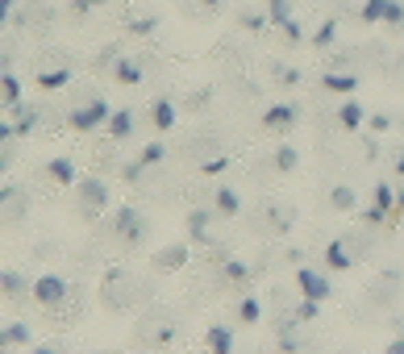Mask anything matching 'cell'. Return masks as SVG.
I'll return each instance as SVG.
<instances>
[{"mask_svg": "<svg viewBox=\"0 0 404 354\" xmlns=\"http://www.w3.org/2000/svg\"><path fill=\"white\" fill-rule=\"evenodd\" d=\"M329 205H333L338 213H355V205H359V196H355V188H350V184H338V188L329 192Z\"/></svg>", "mask_w": 404, "mask_h": 354, "instance_id": "2e32d148", "label": "cell"}, {"mask_svg": "<svg viewBox=\"0 0 404 354\" xmlns=\"http://www.w3.org/2000/svg\"><path fill=\"white\" fill-rule=\"evenodd\" d=\"M205 346L217 350V354H229V350H233V329H229V325H213V329L205 333Z\"/></svg>", "mask_w": 404, "mask_h": 354, "instance_id": "9a60e30c", "label": "cell"}, {"mask_svg": "<svg viewBox=\"0 0 404 354\" xmlns=\"http://www.w3.org/2000/svg\"><path fill=\"white\" fill-rule=\"evenodd\" d=\"M333 38H338V21H333V17H329V21H321V25L313 29V46H317V50L333 46Z\"/></svg>", "mask_w": 404, "mask_h": 354, "instance_id": "4316f807", "label": "cell"}, {"mask_svg": "<svg viewBox=\"0 0 404 354\" xmlns=\"http://www.w3.org/2000/svg\"><path fill=\"white\" fill-rule=\"evenodd\" d=\"M296 117H300L296 105H271V109L263 113V129H267V134H288V129L296 125Z\"/></svg>", "mask_w": 404, "mask_h": 354, "instance_id": "52a82bcc", "label": "cell"}, {"mask_svg": "<svg viewBox=\"0 0 404 354\" xmlns=\"http://www.w3.org/2000/svg\"><path fill=\"white\" fill-rule=\"evenodd\" d=\"M138 159H142L146 167H155V163H163V159H167V146H163V142H146Z\"/></svg>", "mask_w": 404, "mask_h": 354, "instance_id": "f546056e", "label": "cell"}, {"mask_svg": "<svg viewBox=\"0 0 404 354\" xmlns=\"http://www.w3.org/2000/svg\"><path fill=\"white\" fill-rule=\"evenodd\" d=\"M150 125H155L159 134H167V129H175L179 125V109H175V100H167V96H159V100H150Z\"/></svg>", "mask_w": 404, "mask_h": 354, "instance_id": "8992f818", "label": "cell"}, {"mask_svg": "<svg viewBox=\"0 0 404 354\" xmlns=\"http://www.w3.org/2000/svg\"><path fill=\"white\" fill-rule=\"evenodd\" d=\"M350 263H355L350 246H346L342 238H333V242L325 246V267H329V271H350Z\"/></svg>", "mask_w": 404, "mask_h": 354, "instance_id": "8fae6325", "label": "cell"}, {"mask_svg": "<svg viewBox=\"0 0 404 354\" xmlns=\"http://www.w3.org/2000/svg\"><path fill=\"white\" fill-rule=\"evenodd\" d=\"M155 29H159L155 17H134V21H129V34H138V38H150Z\"/></svg>", "mask_w": 404, "mask_h": 354, "instance_id": "d6a6232c", "label": "cell"}, {"mask_svg": "<svg viewBox=\"0 0 404 354\" xmlns=\"http://www.w3.org/2000/svg\"><path fill=\"white\" fill-rule=\"evenodd\" d=\"M396 171H400V175H404V155H400V159H396Z\"/></svg>", "mask_w": 404, "mask_h": 354, "instance_id": "ee69618b", "label": "cell"}, {"mask_svg": "<svg viewBox=\"0 0 404 354\" xmlns=\"http://www.w3.org/2000/svg\"><path fill=\"white\" fill-rule=\"evenodd\" d=\"M146 229H150V221H146L134 205H121V209L113 213V238H117V242L138 246V242L146 238Z\"/></svg>", "mask_w": 404, "mask_h": 354, "instance_id": "7a4b0ae2", "label": "cell"}, {"mask_svg": "<svg viewBox=\"0 0 404 354\" xmlns=\"http://www.w3.org/2000/svg\"><path fill=\"white\" fill-rule=\"evenodd\" d=\"M296 163H300L296 146H288V142H283V146L275 150V171H279V175H288V171H296Z\"/></svg>", "mask_w": 404, "mask_h": 354, "instance_id": "484cf974", "label": "cell"}, {"mask_svg": "<svg viewBox=\"0 0 404 354\" xmlns=\"http://www.w3.org/2000/svg\"><path fill=\"white\" fill-rule=\"evenodd\" d=\"M225 163H229V159H225V155H217V159H209L200 171H205V175H217V171H225Z\"/></svg>", "mask_w": 404, "mask_h": 354, "instance_id": "f35d334b", "label": "cell"}, {"mask_svg": "<svg viewBox=\"0 0 404 354\" xmlns=\"http://www.w3.org/2000/svg\"><path fill=\"white\" fill-rule=\"evenodd\" d=\"M134 125H138V121H134V113H129V109H117V113L109 117V134H113L117 142H125V138L134 134Z\"/></svg>", "mask_w": 404, "mask_h": 354, "instance_id": "ac0fdd59", "label": "cell"}, {"mask_svg": "<svg viewBox=\"0 0 404 354\" xmlns=\"http://www.w3.org/2000/svg\"><path fill=\"white\" fill-rule=\"evenodd\" d=\"M400 213H404V196H400Z\"/></svg>", "mask_w": 404, "mask_h": 354, "instance_id": "f6af8a7d", "label": "cell"}, {"mask_svg": "<svg viewBox=\"0 0 404 354\" xmlns=\"http://www.w3.org/2000/svg\"><path fill=\"white\" fill-rule=\"evenodd\" d=\"M21 217V196H13V184H5V221Z\"/></svg>", "mask_w": 404, "mask_h": 354, "instance_id": "1f68e13d", "label": "cell"}, {"mask_svg": "<svg viewBox=\"0 0 404 354\" xmlns=\"http://www.w3.org/2000/svg\"><path fill=\"white\" fill-rule=\"evenodd\" d=\"M0 283H5V296H21L29 288V279L21 271H5V275H0Z\"/></svg>", "mask_w": 404, "mask_h": 354, "instance_id": "f1b7e54d", "label": "cell"}, {"mask_svg": "<svg viewBox=\"0 0 404 354\" xmlns=\"http://www.w3.org/2000/svg\"><path fill=\"white\" fill-rule=\"evenodd\" d=\"M321 88L333 92V96H355L359 75H355V71H325V75H321Z\"/></svg>", "mask_w": 404, "mask_h": 354, "instance_id": "30bf717a", "label": "cell"}, {"mask_svg": "<svg viewBox=\"0 0 404 354\" xmlns=\"http://www.w3.org/2000/svg\"><path fill=\"white\" fill-rule=\"evenodd\" d=\"M275 84H288V88H296V84H300V71L279 63V67H275Z\"/></svg>", "mask_w": 404, "mask_h": 354, "instance_id": "8d00e7d4", "label": "cell"}, {"mask_svg": "<svg viewBox=\"0 0 404 354\" xmlns=\"http://www.w3.org/2000/svg\"><path fill=\"white\" fill-rule=\"evenodd\" d=\"M279 29L288 34V42H300V38H305V29H300V21H292V17H288V21H283Z\"/></svg>", "mask_w": 404, "mask_h": 354, "instance_id": "74e56055", "label": "cell"}, {"mask_svg": "<svg viewBox=\"0 0 404 354\" xmlns=\"http://www.w3.org/2000/svg\"><path fill=\"white\" fill-rule=\"evenodd\" d=\"M184 263H188V246H167V250H159L155 271H175V267H184Z\"/></svg>", "mask_w": 404, "mask_h": 354, "instance_id": "5bb4252c", "label": "cell"}, {"mask_svg": "<svg viewBox=\"0 0 404 354\" xmlns=\"http://www.w3.org/2000/svg\"><path fill=\"white\" fill-rule=\"evenodd\" d=\"M200 5H205V9H217V5H221V0H200Z\"/></svg>", "mask_w": 404, "mask_h": 354, "instance_id": "7bdbcfd3", "label": "cell"}, {"mask_svg": "<svg viewBox=\"0 0 404 354\" xmlns=\"http://www.w3.org/2000/svg\"><path fill=\"white\" fill-rule=\"evenodd\" d=\"M267 21H271V17H263V13H242V17H238V25H242V29H250V34H259Z\"/></svg>", "mask_w": 404, "mask_h": 354, "instance_id": "e575fe53", "label": "cell"}, {"mask_svg": "<svg viewBox=\"0 0 404 354\" xmlns=\"http://www.w3.org/2000/svg\"><path fill=\"white\" fill-rule=\"evenodd\" d=\"M67 296H71V288H67L63 275H42V279L34 283V300H38L42 309H63Z\"/></svg>", "mask_w": 404, "mask_h": 354, "instance_id": "277c9868", "label": "cell"}, {"mask_svg": "<svg viewBox=\"0 0 404 354\" xmlns=\"http://www.w3.org/2000/svg\"><path fill=\"white\" fill-rule=\"evenodd\" d=\"M383 25H392V29H400V25H404V5H400V0H388V13H383Z\"/></svg>", "mask_w": 404, "mask_h": 354, "instance_id": "836d02e7", "label": "cell"}, {"mask_svg": "<svg viewBox=\"0 0 404 354\" xmlns=\"http://www.w3.org/2000/svg\"><path fill=\"white\" fill-rule=\"evenodd\" d=\"M388 354H404V338H396V342H388Z\"/></svg>", "mask_w": 404, "mask_h": 354, "instance_id": "60d3db41", "label": "cell"}, {"mask_svg": "<svg viewBox=\"0 0 404 354\" xmlns=\"http://www.w3.org/2000/svg\"><path fill=\"white\" fill-rule=\"evenodd\" d=\"M238 321H242V325H259V321H263L259 296H242V300H238Z\"/></svg>", "mask_w": 404, "mask_h": 354, "instance_id": "e0dca14e", "label": "cell"}, {"mask_svg": "<svg viewBox=\"0 0 404 354\" xmlns=\"http://www.w3.org/2000/svg\"><path fill=\"white\" fill-rule=\"evenodd\" d=\"M371 200H375V205H379L388 217H396V188H392L388 179H379V184L371 188Z\"/></svg>", "mask_w": 404, "mask_h": 354, "instance_id": "d6986e66", "label": "cell"}, {"mask_svg": "<svg viewBox=\"0 0 404 354\" xmlns=\"http://www.w3.org/2000/svg\"><path fill=\"white\" fill-rule=\"evenodd\" d=\"M321 305L325 300H313V296H305L296 305V321H321Z\"/></svg>", "mask_w": 404, "mask_h": 354, "instance_id": "83f0119b", "label": "cell"}, {"mask_svg": "<svg viewBox=\"0 0 404 354\" xmlns=\"http://www.w3.org/2000/svg\"><path fill=\"white\" fill-rule=\"evenodd\" d=\"M109 117H113V109H109V100H88V105H79V109H71V117H67V125L75 129V134H92V129H100V125H109Z\"/></svg>", "mask_w": 404, "mask_h": 354, "instance_id": "3957f363", "label": "cell"}, {"mask_svg": "<svg viewBox=\"0 0 404 354\" xmlns=\"http://www.w3.org/2000/svg\"><path fill=\"white\" fill-rule=\"evenodd\" d=\"M113 79L125 84V88H138V84H142V67H138L129 55H117V59H113Z\"/></svg>", "mask_w": 404, "mask_h": 354, "instance_id": "4fadbf2b", "label": "cell"}, {"mask_svg": "<svg viewBox=\"0 0 404 354\" xmlns=\"http://www.w3.org/2000/svg\"><path fill=\"white\" fill-rule=\"evenodd\" d=\"M338 125H342V129H350V134L367 125V109L359 105L355 96H346V100H342V109H338Z\"/></svg>", "mask_w": 404, "mask_h": 354, "instance_id": "9c48e42d", "label": "cell"}, {"mask_svg": "<svg viewBox=\"0 0 404 354\" xmlns=\"http://www.w3.org/2000/svg\"><path fill=\"white\" fill-rule=\"evenodd\" d=\"M105 205H109V184L96 175H84V184H75V209L84 217H100Z\"/></svg>", "mask_w": 404, "mask_h": 354, "instance_id": "6da1fadb", "label": "cell"}, {"mask_svg": "<svg viewBox=\"0 0 404 354\" xmlns=\"http://www.w3.org/2000/svg\"><path fill=\"white\" fill-rule=\"evenodd\" d=\"M0 88H5V92H0V96H5V109H17V105H21V79H17L13 71H5Z\"/></svg>", "mask_w": 404, "mask_h": 354, "instance_id": "7402d4cb", "label": "cell"}, {"mask_svg": "<svg viewBox=\"0 0 404 354\" xmlns=\"http://www.w3.org/2000/svg\"><path fill=\"white\" fill-rule=\"evenodd\" d=\"M367 129L371 134H388L392 129V117L388 113H367Z\"/></svg>", "mask_w": 404, "mask_h": 354, "instance_id": "d590c367", "label": "cell"}, {"mask_svg": "<svg viewBox=\"0 0 404 354\" xmlns=\"http://www.w3.org/2000/svg\"><path fill=\"white\" fill-rule=\"evenodd\" d=\"M267 17H271V25H283L292 17V0H267Z\"/></svg>", "mask_w": 404, "mask_h": 354, "instance_id": "4dcf8cb0", "label": "cell"}, {"mask_svg": "<svg viewBox=\"0 0 404 354\" xmlns=\"http://www.w3.org/2000/svg\"><path fill=\"white\" fill-rule=\"evenodd\" d=\"M0 5H5V17H13V5H17V0H0Z\"/></svg>", "mask_w": 404, "mask_h": 354, "instance_id": "b9f144b4", "label": "cell"}, {"mask_svg": "<svg viewBox=\"0 0 404 354\" xmlns=\"http://www.w3.org/2000/svg\"><path fill=\"white\" fill-rule=\"evenodd\" d=\"M0 342H5V350H9V346H29L34 338H29V325L9 321V325H5V333H0Z\"/></svg>", "mask_w": 404, "mask_h": 354, "instance_id": "ffe728a7", "label": "cell"}, {"mask_svg": "<svg viewBox=\"0 0 404 354\" xmlns=\"http://www.w3.org/2000/svg\"><path fill=\"white\" fill-rule=\"evenodd\" d=\"M209 221H213V213H209V209H192V213H188V233L200 242V238L209 233Z\"/></svg>", "mask_w": 404, "mask_h": 354, "instance_id": "603a6c76", "label": "cell"}, {"mask_svg": "<svg viewBox=\"0 0 404 354\" xmlns=\"http://www.w3.org/2000/svg\"><path fill=\"white\" fill-rule=\"evenodd\" d=\"M67 84H71V71H67V67L42 71V75H38V88H42V92H59V88H67Z\"/></svg>", "mask_w": 404, "mask_h": 354, "instance_id": "44dd1931", "label": "cell"}, {"mask_svg": "<svg viewBox=\"0 0 404 354\" xmlns=\"http://www.w3.org/2000/svg\"><path fill=\"white\" fill-rule=\"evenodd\" d=\"M46 179L59 184V188H75V184H79V171H75V163H71L67 155H55V159L46 163Z\"/></svg>", "mask_w": 404, "mask_h": 354, "instance_id": "ba28073f", "label": "cell"}, {"mask_svg": "<svg viewBox=\"0 0 404 354\" xmlns=\"http://www.w3.org/2000/svg\"><path fill=\"white\" fill-rule=\"evenodd\" d=\"M383 13H388V0H363L359 21H367V25H379V21H383Z\"/></svg>", "mask_w": 404, "mask_h": 354, "instance_id": "d4e9b609", "label": "cell"}, {"mask_svg": "<svg viewBox=\"0 0 404 354\" xmlns=\"http://www.w3.org/2000/svg\"><path fill=\"white\" fill-rule=\"evenodd\" d=\"M213 205H217V213H221V217H238V213H242V196H238L233 188L217 184V188H213Z\"/></svg>", "mask_w": 404, "mask_h": 354, "instance_id": "7c38bea8", "label": "cell"}, {"mask_svg": "<svg viewBox=\"0 0 404 354\" xmlns=\"http://www.w3.org/2000/svg\"><path fill=\"white\" fill-rule=\"evenodd\" d=\"M96 5H109V0H75V13H88V9H96Z\"/></svg>", "mask_w": 404, "mask_h": 354, "instance_id": "ab89813d", "label": "cell"}, {"mask_svg": "<svg viewBox=\"0 0 404 354\" xmlns=\"http://www.w3.org/2000/svg\"><path fill=\"white\" fill-rule=\"evenodd\" d=\"M221 275H225L229 283H250V267L238 263V259H221Z\"/></svg>", "mask_w": 404, "mask_h": 354, "instance_id": "cb8c5ba5", "label": "cell"}, {"mask_svg": "<svg viewBox=\"0 0 404 354\" xmlns=\"http://www.w3.org/2000/svg\"><path fill=\"white\" fill-rule=\"evenodd\" d=\"M296 283H300V292L313 296V300H329V296H333L329 275H325V271H313V267H300V271H296Z\"/></svg>", "mask_w": 404, "mask_h": 354, "instance_id": "5b68a950", "label": "cell"}]
</instances>
